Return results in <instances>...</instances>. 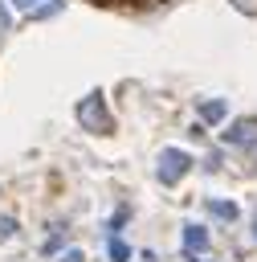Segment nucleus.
Instances as JSON below:
<instances>
[{"label": "nucleus", "mask_w": 257, "mask_h": 262, "mask_svg": "<svg viewBox=\"0 0 257 262\" xmlns=\"http://www.w3.org/2000/svg\"><path fill=\"white\" fill-rule=\"evenodd\" d=\"M16 237V221L12 217H0V242H12Z\"/></svg>", "instance_id": "obj_10"}, {"label": "nucleus", "mask_w": 257, "mask_h": 262, "mask_svg": "<svg viewBox=\"0 0 257 262\" xmlns=\"http://www.w3.org/2000/svg\"><path fill=\"white\" fill-rule=\"evenodd\" d=\"M12 33V4L8 0H0V41Z\"/></svg>", "instance_id": "obj_9"}, {"label": "nucleus", "mask_w": 257, "mask_h": 262, "mask_svg": "<svg viewBox=\"0 0 257 262\" xmlns=\"http://www.w3.org/2000/svg\"><path fill=\"white\" fill-rule=\"evenodd\" d=\"M208 213L220 217V221H237V217H241V209H237L233 201H208Z\"/></svg>", "instance_id": "obj_7"}, {"label": "nucleus", "mask_w": 257, "mask_h": 262, "mask_svg": "<svg viewBox=\"0 0 257 262\" xmlns=\"http://www.w3.org/2000/svg\"><path fill=\"white\" fill-rule=\"evenodd\" d=\"M57 262H86V258H82V250H61Z\"/></svg>", "instance_id": "obj_11"}, {"label": "nucleus", "mask_w": 257, "mask_h": 262, "mask_svg": "<svg viewBox=\"0 0 257 262\" xmlns=\"http://www.w3.org/2000/svg\"><path fill=\"white\" fill-rule=\"evenodd\" d=\"M196 115H200L204 123H220V119L228 115V102H224V98H204V102L196 106Z\"/></svg>", "instance_id": "obj_6"}, {"label": "nucleus", "mask_w": 257, "mask_h": 262, "mask_svg": "<svg viewBox=\"0 0 257 262\" xmlns=\"http://www.w3.org/2000/svg\"><path fill=\"white\" fill-rule=\"evenodd\" d=\"M184 254L188 258H204L208 254V229L204 225H196V221L184 225Z\"/></svg>", "instance_id": "obj_5"}, {"label": "nucleus", "mask_w": 257, "mask_h": 262, "mask_svg": "<svg viewBox=\"0 0 257 262\" xmlns=\"http://www.w3.org/2000/svg\"><path fill=\"white\" fill-rule=\"evenodd\" d=\"M224 143L228 147H257V119H237L233 127H224Z\"/></svg>", "instance_id": "obj_3"}, {"label": "nucleus", "mask_w": 257, "mask_h": 262, "mask_svg": "<svg viewBox=\"0 0 257 262\" xmlns=\"http://www.w3.org/2000/svg\"><path fill=\"white\" fill-rule=\"evenodd\" d=\"M192 262H208V258H192Z\"/></svg>", "instance_id": "obj_13"}, {"label": "nucleus", "mask_w": 257, "mask_h": 262, "mask_svg": "<svg viewBox=\"0 0 257 262\" xmlns=\"http://www.w3.org/2000/svg\"><path fill=\"white\" fill-rule=\"evenodd\" d=\"M78 123H82L90 135H110V131H114V119H110L106 98H102L98 90H90V94L78 102Z\"/></svg>", "instance_id": "obj_1"}, {"label": "nucleus", "mask_w": 257, "mask_h": 262, "mask_svg": "<svg viewBox=\"0 0 257 262\" xmlns=\"http://www.w3.org/2000/svg\"><path fill=\"white\" fill-rule=\"evenodd\" d=\"M139 262H155V254H139Z\"/></svg>", "instance_id": "obj_12"}, {"label": "nucleus", "mask_w": 257, "mask_h": 262, "mask_svg": "<svg viewBox=\"0 0 257 262\" xmlns=\"http://www.w3.org/2000/svg\"><path fill=\"white\" fill-rule=\"evenodd\" d=\"M188 168H192V156L179 151V147H163V151L155 156V176H159V184H179V180L188 176Z\"/></svg>", "instance_id": "obj_2"}, {"label": "nucleus", "mask_w": 257, "mask_h": 262, "mask_svg": "<svg viewBox=\"0 0 257 262\" xmlns=\"http://www.w3.org/2000/svg\"><path fill=\"white\" fill-rule=\"evenodd\" d=\"M16 12H24L29 20H49L53 12H61V4L65 0H8Z\"/></svg>", "instance_id": "obj_4"}, {"label": "nucleus", "mask_w": 257, "mask_h": 262, "mask_svg": "<svg viewBox=\"0 0 257 262\" xmlns=\"http://www.w3.org/2000/svg\"><path fill=\"white\" fill-rule=\"evenodd\" d=\"M110 262H131V246L118 242V237H110Z\"/></svg>", "instance_id": "obj_8"}]
</instances>
